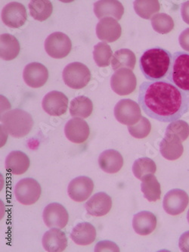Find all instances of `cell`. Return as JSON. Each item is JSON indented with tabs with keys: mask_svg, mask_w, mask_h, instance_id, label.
<instances>
[{
	"mask_svg": "<svg viewBox=\"0 0 189 252\" xmlns=\"http://www.w3.org/2000/svg\"><path fill=\"white\" fill-rule=\"evenodd\" d=\"M138 100L148 116L165 123L180 120L189 111V94L166 80L142 83Z\"/></svg>",
	"mask_w": 189,
	"mask_h": 252,
	"instance_id": "obj_1",
	"label": "cell"
},
{
	"mask_svg": "<svg viewBox=\"0 0 189 252\" xmlns=\"http://www.w3.org/2000/svg\"><path fill=\"white\" fill-rule=\"evenodd\" d=\"M172 55L166 49L155 47L147 50L139 60L140 69L145 78L157 81L167 75Z\"/></svg>",
	"mask_w": 189,
	"mask_h": 252,
	"instance_id": "obj_2",
	"label": "cell"
},
{
	"mask_svg": "<svg viewBox=\"0 0 189 252\" xmlns=\"http://www.w3.org/2000/svg\"><path fill=\"white\" fill-rule=\"evenodd\" d=\"M1 127L15 138L26 136L33 126V120L28 112L16 108L1 117Z\"/></svg>",
	"mask_w": 189,
	"mask_h": 252,
	"instance_id": "obj_3",
	"label": "cell"
},
{
	"mask_svg": "<svg viewBox=\"0 0 189 252\" xmlns=\"http://www.w3.org/2000/svg\"><path fill=\"white\" fill-rule=\"evenodd\" d=\"M166 78L173 85L189 94V53L180 51L172 56Z\"/></svg>",
	"mask_w": 189,
	"mask_h": 252,
	"instance_id": "obj_4",
	"label": "cell"
},
{
	"mask_svg": "<svg viewBox=\"0 0 189 252\" xmlns=\"http://www.w3.org/2000/svg\"><path fill=\"white\" fill-rule=\"evenodd\" d=\"M64 84L73 90H80L87 87L91 80V72L85 64L73 63L64 67L62 74Z\"/></svg>",
	"mask_w": 189,
	"mask_h": 252,
	"instance_id": "obj_5",
	"label": "cell"
},
{
	"mask_svg": "<svg viewBox=\"0 0 189 252\" xmlns=\"http://www.w3.org/2000/svg\"><path fill=\"white\" fill-rule=\"evenodd\" d=\"M42 189L36 180L25 178L20 180L15 187V195L17 201L24 205L36 203L40 198Z\"/></svg>",
	"mask_w": 189,
	"mask_h": 252,
	"instance_id": "obj_6",
	"label": "cell"
},
{
	"mask_svg": "<svg viewBox=\"0 0 189 252\" xmlns=\"http://www.w3.org/2000/svg\"><path fill=\"white\" fill-rule=\"evenodd\" d=\"M114 116L118 122L127 126L135 125L142 117L139 104L128 98L120 100L116 104Z\"/></svg>",
	"mask_w": 189,
	"mask_h": 252,
	"instance_id": "obj_7",
	"label": "cell"
},
{
	"mask_svg": "<svg viewBox=\"0 0 189 252\" xmlns=\"http://www.w3.org/2000/svg\"><path fill=\"white\" fill-rule=\"evenodd\" d=\"M72 42L65 33L55 32L49 35L45 41L46 53L54 59H61L68 56L71 51Z\"/></svg>",
	"mask_w": 189,
	"mask_h": 252,
	"instance_id": "obj_8",
	"label": "cell"
},
{
	"mask_svg": "<svg viewBox=\"0 0 189 252\" xmlns=\"http://www.w3.org/2000/svg\"><path fill=\"white\" fill-rule=\"evenodd\" d=\"M136 86L137 79L132 70L129 69H119L111 77V89L118 95H127L132 94L136 89Z\"/></svg>",
	"mask_w": 189,
	"mask_h": 252,
	"instance_id": "obj_9",
	"label": "cell"
},
{
	"mask_svg": "<svg viewBox=\"0 0 189 252\" xmlns=\"http://www.w3.org/2000/svg\"><path fill=\"white\" fill-rule=\"evenodd\" d=\"M189 202V195L184 190L174 189L168 191L163 201V207L168 215H180L187 208Z\"/></svg>",
	"mask_w": 189,
	"mask_h": 252,
	"instance_id": "obj_10",
	"label": "cell"
},
{
	"mask_svg": "<svg viewBox=\"0 0 189 252\" xmlns=\"http://www.w3.org/2000/svg\"><path fill=\"white\" fill-rule=\"evenodd\" d=\"M43 218L45 224L49 228L63 229L67 226L69 220L67 210L57 202L49 204L44 208Z\"/></svg>",
	"mask_w": 189,
	"mask_h": 252,
	"instance_id": "obj_11",
	"label": "cell"
},
{
	"mask_svg": "<svg viewBox=\"0 0 189 252\" xmlns=\"http://www.w3.org/2000/svg\"><path fill=\"white\" fill-rule=\"evenodd\" d=\"M2 20L3 23L9 28H21L28 20L26 8L20 2H10L2 8Z\"/></svg>",
	"mask_w": 189,
	"mask_h": 252,
	"instance_id": "obj_12",
	"label": "cell"
},
{
	"mask_svg": "<svg viewBox=\"0 0 189 252\" xmlns=\"http://www.w3.org/2000/svg\"><path fill=\"white\" fill-rule=\"evenodd\" d=\"M94 190V183L90 177L81 176L70 181L67 193L73 201L83 202L90 198Z\"/></svg>",
	"mask_w": 189,
	"mask_h": 252,
	"instance_id": "obj_13",
	"label": "cell"
},
{
	"mask_svg": "<svg viewBox=\"0 0 189 252\" xmlns=\"http://www.w3.org/2000/svg\"><path fill=\"white\" fill-rule=\"evenodd\" d=\"M42 106L48 115L62 116L68 108V98L63 93L54 90L45 95Z\"/></svg>",
	"mask_w": 189,
	"mask_h": 252,
	"instance_id": "obj_14",
	"label": "cell"
},
{
	"mask_svg": "<svg viewBox=\"0 0 189 252\" xmlns=\"http://www.w3.org/2000/svg\"><path fill=\"white\" fill-rule=\"evenodd\" d=\"M64 133L72 143L81 144L85 143L90 136V126L82 118H73L66 123Z\"/></svg>",
	"mask_w": 189,
	"mask_h": 252,
	"instance_id": "obj_15",
	"label": "cell"
},
{
	"mask_svg": "<svg viewBox=\"0 0 189 252\" xmlns=\"http://www.w3.org/2000/svg\"><path fill=\"white\" fill-rule=\"evenodd\" d=\"M23 78L27 85L32 88H39L47 82L49 71L41 63H30L24 69Z\"/></svg>",
	"mask_w": 189,
	"mask_h": 252,
	"instance_id": "obj_16",
	"label": "cell"
},
{
	"mask_svg": "<svg viewBox=\"0 0 189 252\" xmlns=\"http://www.w3.org/2000/svg\"><path fill=\"white\" fill-rule=\"evenodd\" d=\"M122 28L118 21L113 18H104L97 24L96 35L104 43H114L121 37Z\"/></svg>",
	"mask_w": 189,
	"mask_h": 252,
	"instance_id": "obj_17",
	"label": "cell"
},
{
	"mask_svg": "<svg viewBox=\"0 0 189 252\" xmlns=\"http://www.w3.org/2000/svg\"><path fill=\"white\" fill-rule=\"evenodd\" d=\"M112 208V199L105 192H98L93 195L85 204L87 213L91 216L102 217L109 213Z\"/></svg>",
	"mask_w": 189,
	"mask_h": 252,
	"instance_id": "obj_18",
	"label": "cell"
},
{
	"mask_svg": "<svg viewBox=\"0 0 189 252\" xmlns=\"http://www.w3.org/2000/svg\"><path fill=\"white\" fill-rule=\"evenodd\" d=\"M94 13L98 19L112 17L120 21L124 14V7L119 1L101 0L94 2Z\"/></svg>",
	"mask_w": 189,
	"mask_h": 252,
	"instance_id": "obj_19",
	"label": "cell"
},
{
	"mask_svg": "<svg viewBox=\"0 0 189 252\" xmlns=\"http://www.w3.org/2000/svg\"><path fill=\"white\" fill-rule=\"evenodd\" d=\"M42 243L46 252H63L67 247V238L59 228H52L43 235Z\"/></svg>",
	"mask_w": 189,
	"mask_h": 252,
	"instance_id": "obj_20",
	"label": "cell"
},
{
	"mask_svg": "<svg viewBox=\"0 0 189 252\" xmlns=\"http://www.w3.org/2000/svg\"><path fill=\"white\" fill-rule=\"evenodd\" d=\"M160 152L166 160H177L184 152L183 141L175 135L165 133L164 138L160 144Z\"/></svg>",
	"mask_w": 189,
	"mask_h": 252,
	"instance_id": "obj_21",
	"label": "cell"
},
{
	"mask_svg": "<svg viewBox=\"0 0 189 252\" xmlns=\"http://www.w3.org/2000/svg\"><path fill=\"white\" fill-rule=\"evenodd\" d=\"M98 165L105 173L116 174L119 172L124 165V158L118 151L108 149L100 155Z\"/></svg>",
	"mask_w": 189,
	"mask_h": 252,
	"instance_id": "obj_22",
	"label": "cell"
},
{
	"mask_svg": "<svg viewBox=\"0 0 189 252\" xmlns=\"http://www.w3.org/2000/svg\"><path fill=\"white\" fill-rule=\"evenodd\" d=\"M31 161L29 157L22 151H13L5 159V168L10 174L22 175L28 171Z\"/></svg>",
	"mask_w": 189,
	"mask_h": 252,
	"instance_id": "obj_23",
	"label": "cell"
},
{
	"mask_svg": "<svg viewBox=\"0 0 189 252\" xmlns=\"http://www.w3.org/2000/svg\"><path fill=\"white\" fill-rule=\"evenodd\" d=\"M156 226V216L150 211H141L134 215L132 227L137 234L148 236L153 233Z\"/></svg>",
	"mask_w": 189,
	"mask_h": 252,
	"instance_id": "obj_24",
	"label": "cell"
},
{
	"mask_svg": "<svg viewBox=\"0 0 189 252\" xmlns=\"http://www.w3.org/2000/svg\"><path fill=\"white\" fill-rule=\"evenodd\" d=\"M70 238L79 246H89L95 240L96 229L91 223L83 222L74 226L70 233Z\"/></svg>",
	"mask_w": 189,
	"mask_h": 252,
	"instance_id": "obj_25",
	"label": "cell"
},
{
	"mask_svg": "<svg viewBox=\"0 0 189 252\" xmlns=\"http://www.w3.org/2000/svg\"><path fill=\"white\" fill-rule=\"evenodd\" d=\"M21 46L17 38L9 33L0 36V57L5 61H12L19 55Z\"/></svg>",
	"mask_w": 189,
	"mask_h": 252,
	"instance_id": "obj_26",
	"label": "cell"
},
{
	"mask_svg": "<svg viewBox=\"0 0 189 252\" xmlns=\"http://www.w3.org/2000/svg\"><path fill=\"white\" fill-rule=\"evenodd\" d=\"M141 190L144 197L150 202L158 201L161 196L160 183L154 174H149L142 179Z\"/></svg>",
	"mask_w": 189,
	"mask_h": 252,
	"instance_id": "obj_27",
	"label": "cell"
},
{
	"mask_svg": "<svg viewBox=\"0 0 189 252\" xmlns=\"http://www.w3.org/2000/svg\"><path fill=\"white\" fill-rule=\"evenodd\" d=\"M136 63V57L133 52L128 49H121L115 52L112 59H111V66L113 70H116L119 69L127 68L133 70Z\"/></svg>",
	"mask_w": 189,
	"mask_h": 252,
	"instance_id": "obj_28",
	"label": "cell"
},
{
	"mask_svg": "<svg viewBox=\"0 0 189 252\" xmlns=\"http://www.w3.org/2000/svg\"><path fill=\"white\" fill-rule=\"evenodd\" d=\"M93 111V103L88 97L84 95L77 96L70 102V114L73 118H89Z\"/></svg>",
	"mask_w": 189,
	"mask_h": 252,
	"instance_id": "obj_29",
	"label": "cell"
},
{
	"mask_svg": "<svg viewBox=\"0 0 189 252\" xmlns=\"http://www.w3.org/2000/svg\"><path fill=\"white\" fill-rule=\"evenodd\" d=\"M30 12L32 18L39 22H44L52 15L53 6L49 0H33L29 5Z\"/></svg>",
	"mask_w": 189,
	"mask_h": 252,
	"instance_id": "obj_30",
	"label": "cell"
},
{
	"mask_svg": "<svg viewBox=\"0 0 189 252\" xmlns=\"http://www.w3.org/2000/svg\"><path fill=\"white\" fill-rule=\"evenodd\" d=\"M134 9L143 19H151L160 11V2L158 0H136L134 2Z\"/></svg>",
	"mask_w": 189,
	"mask_h": 252,
	"instance_id": "obj_31",
	"label": "cell"
},
{
	"mask_svg": "<svg viewBox=\"0 0 189 252\" xmlns=\"http://www.w3.org/2000/svg\"><path fill=\"white\" fill-rule=\"evenodd\" d=\"M156 170V164L149 158L144 157L137 159L132 165V173L136 178L141 180L145 176L155 174Z\"/></svg>",
	"mask_w": 189,
	"mask_h": 252,
	"instance_id": "obj_32",
	"label": "cell"
},
{
	"mask_svg": "<svg viewBox=\"0 0 189 252\" xmlns=\"http://www.w3.org/2000/svg\"><path fill=\"white\" fill-rule=\"evenodd\" d=\"M112 56V49L108 43L101 42L94 46L93 59L98 67H108L111 63Z\"/></svg>",
	"mask_w": 189,
	"mask_h": 252,
	"instance_id": "obj_33",
	"label": "cell"
},
{
	"mask_svg": "<svg viewBox=\"0 0 189 252\" xmlns=\"http://www.w3.org/2000/svg\"><path fill=\"white\" fill-rule=\"evenodd\" d=\"M152 26L155 32L161 34L170 33L174 28V22L171 16L165 13H158L151 18Z\"/></svg>",
	"mask_w": 189,
	"mask_h": 252,
	"instance_id": "obj_34",
	"label": "cell"
},
{
	"mask_svg": "<svg viewBox=\"0 0 189 252\" xmlns=\"http://www.w3.org/2000/svg\"><path fill=\"white\" fill-rule=\"evenodd\" d=\"M129 134L136 139H144L149 136L152 130V125L149 119L142 117L139 122L132 126H128Z\"/></svg>",
	"mask_w": 189,
	"mask_h": 252,
	"instance_id": "obj_35",
	"label": "cell"
},
{
	"mask_svg": "<svg viewBox=\"0 0 189 252\" xmlns=\"http://www.w3.org/2000/svg\"><path fill=\"white\" fill-rule=\"evenodd\" d=\"M165 133L175 135L184 142L189 136V124L182 120L175 121L168 125Z\"/></svg>",
	"mask_w": 189,
	"mask_h": 252,
	"instance_id": "obj_36",
	"label": "cell"
},
{
	"mask_svg": "<svg viewBox=\"0 0 189 252\" xmlns=\"http://www.w3.org/2000/svg\"><path fill=\"white\" fill-rule=\"evenodd\" d=\"M94 252H120V249L114 242L100 241L94 247Z\"/></svg>",
	"mask_w": 189,
	"mask_h": 252,
	"instance_id": "obj_37",
	"label": "cell"
},
{
	"mask_svg": "<svg viewBox=\"0 0 189 252\" xmlns=\"http://www.w3.org/2000/svg\"><path fill=\"white\" fill-rule=\"evenodd\" d=\"M179 42L184 50L189 52V28H186L182 32L179 37Z\"/></svg>",
	"mask_w": 189,
	"mask_h": 252,
	"instance_id": "obj_38",
	"label": "cell"
},
{
	"mask_svg": "<svg viewBox=\"0 0 189 252\" xmlns=\"http://www.w3.org/2000/svg\"><path fill=\"white\" fill-rule=\"evenodd\" d=\"M179 247L182 252H189V231H187L180 236Z\"/></svg>",
	"mask_w": 189,
	"mask_h": 252,
	"instance_id": "obj_39",
	"label": "cell"
},
{
	"mask_svg": "<svg viewBox=\"0 0 189 252\" xmlns=\"http://www.w3.org/2000/svg\"><path fill=\"white\" fill-rule=\"evenodd\" d=\"M181 14L183 21H184L186 24L189 25V1L184 2V3L182 5Z\"/></svg>",
	"mask_w": 189,
	"mask_h": 252,
	"instance_id": "obj_40",
	"label": "cell"
},
{
	"mask_svg": "<svg viewBox=\"0 0 189 252\" xmlns=\"http://www.w3.org/2000/svg\"><path fill=\"white\" fill-rule=\"evenodd\" d=\"M187 219H188V221H189V211H188Z\"/></svg>",
	"mask_w": 189,
	"mask_h": 252,
	"instance_id": "obj_41",
	"label": "cell"
}]
</instances>
